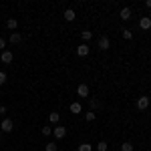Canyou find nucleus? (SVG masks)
I'll use <instances>...</instances> for the list:
<instances>
[{
  "instance_id": "obj_1",
  "label": "nucleus",
  "mask_w": 151,
  "mask_h": 151,
  "mask_svg": "<svg viewBox=\"0 0 151 151\" xmlns=\"http://www.w3.org/2000/svg\"><path fill=\"white\" fill-rule=\"evenodd\" d=\"M12 129H14V123H12V119H4V121L0 123V131H2V133H10Z\"/></svg>"
},
{
  "instance_id": "obj_2",
  "label": "nucleus",
  "mask_w": 151,
  "mask_h": 151,
  "mask_svg": "<svg viewBox=\"0 0 151 151\" xmlns=\"http://www.w3.org/2000/svg\"><path fill=\"white\" fill-rule=\"evenodd\" d=\"M111 48V38L109 36H101L99 38V50H109Z\"/></svg>"
},
{
  "instance_id": "obj_3",
  "label": "nucleus",
  "mask_w": 151,
  "mask_h": 151,
  "mask_svg": "<svg viewBox=\"0 0 151 151\" xmlns=\"http://www.w3.org/2000/svg\"><path fill=\"white\" fill-rule=\"evenodd\" d=\"M137 109H139V111L149 109V97H139V99H137Z\"/></svg>"
},
{
  "instance_id": "obj_4",
  "label": "nucleus",
  "mask_w": 151,
  "mask_h": 151,
  "mask_svg": "<svg viewBox=\"0 0 151 151\" xmlns=\"http://www.w3.org/2000/svg\"><path fill=\"white\" fill-rule=\"evenodd\" d=\"M52 135H55V137H57V139H63V137H65V135H67V129L63 127V125H57V127L52 129Z\"/></svg>"
},
{
  "instance_id": "obj_5",
  "label": "nucleus",
  "mask_w": 151,
  "mask_h": 151,
  "mask_svg": "<svg viewBox=\"0 0 151 151\" xmlns=\"http://www.w3.org/2000/svg\"><path fill=\"white\" fill-rule=\"evenodd\" d=\"M12 58H14L12 50H2V52H0V60H2V63H6V65L12 63Z\"/></svg>"
},
{
  "instance_id": "obj_6",
  "label": "nucleus",
  "mask_w": 151,
  "mask_h": 151,
  "mask_svg": "<svg viewBox=\"0 0 151 151\" xmlns=\"http://www.w3.org/2000/svg\"><path fill=\"white\" fill-rule=\"evenodd\" d=\"M89 93H91V91H89V85L81 83V85L77 87V95H79V97H89Z\"/></svg>"
},
{
  "instance_id": "obj_7",
  "label": "nucleus",
  "mask_w": 151,
  "mask_h": 151,
  "mask_svg": "<svg viewBox=\"0 0 151 151\" xmlns=\"http://www.w3.org/2000/svg\"><path fill=\"white\" fill-rule=\"evenodd\" d=\"M89 52H91V48H89V45H85V42L77 47V55H79V57H87Z\"/></svg>"
},
{
  "instance_id": "obj_8",
  "label": "nucleus",
  "mask_w": 151,
  "mask_h": 151,
  "mask_svg": "<svg viewBox=\"0 0 151 151\" xmlns=\"http://www.w3.org/2000/svg\"><path fill=\"white\" fill-rule=\"evenodd\" d=\"M139 26L143 28V30H149V28H151V18H149V16H143V18L139 20Z\"/></svg>"
},
{
  "instance_id": "obj_9",
  "label": "nucleus",
  "mask_w": 151,
  "mask_h": 151,
  "mask_svg": "<svg viewBox=\"0 0 151 151\" xmlns=\"http://www.w3.org/2000/svg\"><path fill=\"white\" fill-rule=\"evenodd\" d=\"M119 18H121V20H129V18H131V8H127V6H125V8H121Z\"/></svg>"
},
{
  "instance_id": "obj_10",
  "label": "nucleus",
  "mask_w": 151,
  "mask_h": 151,
  "mask_svg": "<svg viewBox=\"0 0 151 151\" xmlns=\"http://www.w3.org/2000/svg\"><path fill=\"white\" fill-rule=\"evenodd\" d=\"M75 18H77L75 10H73V8H67V10H65V20H67V22H73Z\"/></svg>"
},
{
  "instance_id": "obj_11",
  "label": "nucleus",
  "mask_w": 151,
  "mask_h": 151,
  "mask_svg": "<svg viewBox=\"0 0 151 151\" xmlns=\"http://www.w3.org/2000/svg\"><path fill=\"white\" fill-rule=\"evenodd\" d=\"M6 28H8V30H16V28H18V20H16V18H8V20H6Z\"/></svg>"
},
{
  "instance_id": "obj_12",
  "label": "nucleus",
  "mask_w": 151,
  "mask_h": 151,
  "mask_svg": "<svg viewBox=\"0 0 151 151\" xmlns=\"http://www.w3.org/2000/svg\"><path fill=\"white\" fill-rule=\"evenodd\" d=\"M81 103H79V101H75V103H70V113H75V115H79V113H81Z\"/></svg>"
},
{
  "instance_id": "obj_13",
  "label": "nucleus",
  "mask_w": 151,
  "mask_h": 151,
  "mask_svg": "<svg viewBox=\"0 0 151 151\" xmlns=\"http://www.w3.org/2000/svg\"><path fill=\"white\" fill-rule=\"evenodd\" d=\"M20 40H22V36L18 35V32H10V42L12 45H18Z\"/></svg>"
},
{
  "instance_id": "obj_14",
  "label": "nucleus",
  "mask_w": 151,
  "mask_h": 151,
  "mask_svg": "<svg viewBox=\"0 0 151 151\" xmlns=\"http://www.w3.org/2000/svg\"><path fill=\"white\" fill-rule=\"evenodd\" d=\"M81 36H83V40H85V45H87V42H89V40L93 38V32H91V30H83Z\"/></svg>"
},
{
  "instance_id": "obj_15",
  "label": "nucleus",
  "mask_w": 151,
  "mask_h": 151,
  "mask_svg": "<svg viewBox=\"0 0 151 151\" xmlns=\"http://www.w3.org/2000/svg\"><path fill=\"white\" fill-rule=\"evenodd\" d=\"M109 149V143H107V141H99V143H97V151H107Z\"/></svg>"
},
{
  "instance_id": "obj_16",
  "label": "nucleus",
  "mask_w": 151,
  "mask_h": 151,
  "mask_svg": "<svg viewBox=\"0 0 151 151\" xmlns=\"http://www.w3.org/2000/svg\"><path fill=\"white\" fill-rule=\"evenodd\" d=\"M121 32H123V38H125V40H131V38H133V32H131L129 28H123Z\"/></svg>"
},
{
  "instance_id": "obj_17",
  "label": "nucleus",
  "mask_w": 151,
  "mask_h": 151,
  "mask_svg": "<svg viewBox=\"0 0 151 151\" xmlns=\"http://www.w3.org/2000/svg\"><path fill=\"white\" fill-rule=\"evenodd\" d=\"M48 121H50V123H58V121H60V115H58V113H50V115H48Z\"/></svg>"
},
{
  "instance_id": "obj_18",
  "label": "nucleus",
  "mask_w": 151,
  "mask_h": 151,
  "mask_svg": "<svg viewBox=\"0 0 151 151\" xmlns=\"http://www.w3.org/2000/svg\"><path fill=\"white\" fill-rule=\"evenodd\" d=\"M121 151H133V143H129V141L121 143Z\"/></svg>"
},
{
  "instance_id": "obj_19",
  "label": "nucleus",
  "mask_w": 151,
  "mask_h": 151,
  "mask_svg": "<svg viewBox=\"0 0 151 151\" xmlns=\"http://www.w3.org/2000/svg\"><path fill=\"white\" fill-rule=\"evenodd\" d=\"M79 151H93V145L91 143H81L79 145Z\"/></svg>"
},
{
  "instance_id": "obj_20",
  "label": "nucleus",
  "mask_w": 151,
  "mask_h": 151,
  "mask_svg": "<svg viewBox=\"0 0 151 151\" xmlns=\"http://www.w3.org/2000/svg\"><path fill=\"white\" fill-rule=\"evenodd\" d=\"M89 105H91V111H95V109H99V107H101V103H99L97 99H89Z\"/></svg>"
},
{
  "instance_id": "obj_21",
  "label": "nucleus",
  "mask_w": 151,
  "mask_h": 151,
  "mask_svg": "<svg viewBox=\"0 0 151 151\" xmlns=\"http://www.w3.org/2000/svg\"><path fill=\"white\" fill-rule=\"evenodd\" d=\"M57 149H58V145H57V143H52V141L45 145V151H57Z\"/></svg>"
},
{
  "instance_id": "obj_22",
  "label": "nucleus",
  "mask_w": 151,
  "mask_h": 151,
  "mask_svg": "<svg viewBox=\"0 0 151 151\" xmlns=\"http://www.w3.org/2000/svg\"><path fill=\"white\" fill-rule=\"evenodd\" d=\"M85 119H87V121L91 123V121H95V119H97V113H95V111H89V113L85 115Z\"/></svg>"
},
{
  "instance_id": "obj_23",
  "label": "nucleus",
  "mask_w": 151,
  "mask_h": 151,
  "mask_svg": "<svg viewBox=\"0 0 151 151\" xmlns=\"http://www.w3.org/2000/svg\"><path fill=\"white\" fill-rule=\"evenodd\" d=\"M40 133H42V135H47V137H48V135L52 133V129H50V127L47 125V127H42V129H40Z\"/></svg>"
},
{
  "instance_id": "obj_24",
  "label": "nucleus",
  "mask_w": 151,
  "mask_h": 151,
  "mask_svg": "<svg viewBox=\"0 0 151 151\" xmlns=\"http://www.w3.org/2000/svg\"><path fill=\"white\" fill-rule=\"evenodd\" d=\"M4 83H6V73L0 70V85H4Z\"/></svg>"
},
{
  "instance_id": "obj_25",
  "label": "nucleus",
  "mask_w": 151,
  "mask_h": 151,
  "mask_svg": "<svg viewBox=\"0 0 151 151\" xmlns=\"http://www.w3.org/2000/svg\"><path fill=\"white\" fill-rule=\"evenodd\" d=\"M6 47V40H4V38H2V36H0V52H2V48Z\"/></svg>"
},
{
  "instance_id": "obj_26",
  "label": "nucleus",
  "mask_w": 151,
  "mask_h": 151,
  "mask_svg": "<svg viewBox=\"0 0 151 151\" xmlns=\"http://www.w3.org/2000/svg\"><path fill=\"white\" fill-rule=\"evenodd\" d=\"M4 113H6V107H4V105H0V115H4Z\"/></svg>"
},
{
  "instance_id": "obj_27",
  "label": "nucleus",
  "mask_w": 151,
  "mask_h": 151,
  "mask_svg": "<svg viewBox=\"0 0 151 151\" xmlns=\"http://www.w3.org/2000/svg\"><path fill=\"white\" fill-rule=\"evenodd\" d=\"M145 6H147V8H151V0H145Z\"/></svg>"
}]
</instances>
